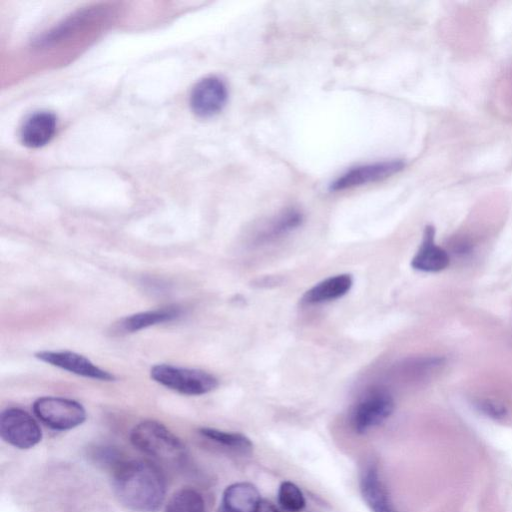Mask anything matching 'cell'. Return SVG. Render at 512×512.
Wrapping results in <instances>:
<instances>
[{
	"label": "cell",
	"instance_id": "6da1fadb",
	"mask_svg": "<svg viewBox=\"0 0 512 512\" xmlns=\"http://www.w3.org/2000/svg\"><path fill=\"white\" fill-rule=\"evenodd\" d=\"M112 486L119 502L135 512H155L164 502L166 482L149 461H123L112 471Z\"/></svg>",
	"mask_w": 512,
	"mask_h": 512
},
{
	"label": "cell",
	"instance_id": "7a4b0ae2",
	"mask_svg": "<svg viewBox=\"0 0 512 512\" xmlns=\"http://www.w3.org/2000/svg\"><path fill=\"white\" fill-rule=\"evenodd\" d=\"M130 441L139 451L163 461H181L186 449L181 440L162 423L145 420L131 430Z\"/></svg>",
	"mask_w": 512,
	"mask_h": 512
},
{
	"label": "cell",
	"instance_id": "3957f363",
	"mask_svg": "<svg viewBox=\"0 0 512 512\" xmlns=\"http://www.w3.org/2000/svg\"><path fill=\"white\" fill-rule=\"evenodd\" d=\"M151 378L157 383L185 395H203L217 388V378L200 369L157 364L151 368Z\"/></svg>",
	"mask_w": 512,
	"mask_h": 512
},
{
	"label": "cell",
	"instance_id": "277c9868",
	"mask_svg": "<svg viewBox=\"0 0 512 512\" xmlns=\"http://www.w3.org/2000/svg\"><path fill=\"white\" fill-rule=\"evenodd\" d=\"M32 409L41 422L59 431L73 429L86 419L85 408L79 402L62 397H40Z\"/></svg>",
	"mask_w": 512,
	"mask_h": 512
},
{
	"label": "cell",
	"instance_id": "5b68a950",
	"mask_svg": "<svg viewBox=\"0 0 512 512\" xmlns=\"http://www.w3.org/2000/svg\"><path fill=\"white\" fill-rule=\"evenodd\" d=\"M1 438L18 449H30L42 439L37 421L25 410L10 407L0 414Z\"/></svg>",
	"mask_w": 512,
	"mask_h": 512
},
{
	"label": "cell",
	"instance_id": "8992f818",
	"mask_svg": "<svg viewBox=\"0 0 512 512\" xmlns=\"http://www.w3.org/2000/svg\"><path fill=\"white\" fill-rule=\"evenodd\" d=\"M394 408V399L387 391L372 390L355 404L351 425L355 432L364 434L389 418Z\"/></svg>",
	"mask_w": 512,
	"mask_h": 512
},
{
	"label": "cell",
	"instance_id": "52a82bcc",
	"mask_svg": "<svg viewBox=\"0 0 512 512\" xmlns=\"http://www.w3.org/2000/svg\"><path fill=\"white\" fill-rule=\"evenodd\" d=\"M405 167L402 160H385L353 167L334 180L330 191H342L384 180Z\"/></svg>",
	"mask_w": 512,
	"mask_h": 512
},
{
	"label": "cell",
	"instance_id": "ba28073f",
	"mask_svg": "<svg viewBox=\"0 0 512 512\" xmlns=\"http://www.w3.org/2000/svg\"><path fill=\"white\" fill-rule=\"evenodd\" d=\"M228 99V89L222 79L209 76L201 79L190 94V107L199 117H212L224 108Z\"/></svg>",
	"mask_w": 512,
	"mask_h": 512
},
{
	"label": "cell",
	"instance_id": "9c48e42d",
	"mask_svg": "<svg viewBox=\"0 0 512 512\" xmlns=\"http://www.w3.org/2000/svg\"><path fill=\"white\" fill-rule=\"evenodd\" d=\"M35 357L52 366H56L83 377L101 381L115 380V376L113 374L99 368L88 358L75 352L46 350L35 353Z\"/></svg>",
	"mask_w": 512,
	"mask_h": 512
},
{
	"label": "cell",
	"instance_id": "30bf717a",
	"mask_svg": "<svg viewBox=\"0 0 512 512\" xmlns=\"http://www.w3.org/2000/svg\"><path fill=\"white\" fill-rule=\"evenodd\" d=\"M360 491L371 512H398L375 465L370 464L363 470Z\"/></svg>",
	"mask_w": 512,
	"mask_h": 512
},
{
	"label": "cell",
	"instance_id": "8fae6325",
	"mask_svg": "<svg viewBox=\"0 0 512 512\" xmlns=\"http://www.w3.org/2000/svg\"><path fill=\"white\" fill-rule=\"evenodd\" d=\"M449 262L447 251L435 243L434 227L427 226L422 243L412 258L411 266L418 271L434 273L447 268Z\"/></svg>",
	"mask_w": 512,
	"mask_h": 512
},
{
	"label": "cell",
	"instance_id": "7c38bea8",
	"mask_svg": "<svg viewBox=\"0 0 512 512\" xmlns=\"http://www.w3.org/2000/svg\"><path fill=\"white\" fill-rule=\"evenodd\" d=\"M261 501L253 484L237 482L224 490L217 512H257Z\"/></svg>",
	"mask_w": 512,
	"mask_h": 512
},
{
	"label": "cell",
	"instance_id": "4fadbf2b",
	"mask_svg": "<svg viewBox=\"0 0 512 512\" xmlns=\"http://www.w3.org/2000/svg\"><path fill=\"white\" fill-rule=\"evenodd\" d=\"M56 131V118L50 112H36L26 119L20 137L22 143L30 148L47 144Z\"/></svg>",
	"mask_w": 512,
	"mask_h": 512
},
{
	"label": "cell",
	"instance_id": "5bb4252c",
	"mask_svg": "<svg viewBox=\"0 0 512 512\" xmlns=\"http://www.w3.org/2000/svg\"><path fill=\"white\" fill-rule=\"evenodd\" d=\"M353 284L350 274L328 277L305 292L302 301L306 304H319L341 298L349 292Z\"/></svg>",
	"mask_w": 512,
	"mask_h": 512
},
{
	"label": "cell",
	"instance_id": "9a60e30c",
	"mask_svg": "<svg viewBox=\"0 0 512 512\" xmlns=\"http://www.w3.org/2000/svg\"><path fill=\"white\" fill-rule=\"evenodd\" d=\"M180 313L181 311L177 307L136 313L119 320L113 330L118 334L133 333L158 323L174 320L179 317Z\"/></svg>",
	"mask_w": 512,
	"mask_h": 512
},
{
	"label": "cell",
	"instance_id": "2e32d148",
	"mask_svg": "<svg viewBox=\"0 0 512 512\" xmlns=\"http://www.w3.org/2000/svg\"><path fill=\"white\" fill-rule=\"evenodd\" d=\"M164 512H205V502L198 491L182 488L171 496Z\"/></svg>",
	"mask_w": 512,
	"mask_h": 512
},
{
	"label": "cell",
	"instance_id": "e0dca14e",
	"mask_svg": "<svg viewBox=\"0 0 512 512\" xmlns=\"http://www.w3.org/2000/svg\"><path fill=\"white\" fill-rule=\"evenodd\" d=\"M199 433L203 437L230 449L245 452L251 450L253 447L251 440L244 434L238 432L203 427L199 430Z\"/></svg>",
	"mask_w": 512,
	"mask_h": 512
},
{
	"label": "cell",
	"instance_id": "ac0fdd59",
	"mask_svg": "<svg viewBox=\"0 0 512 512\" xmlns=\"http://www.w3.org/2000/svg\"><path fill=\"white\" fill-rule=\"evenodd\" d=\"M303 215L296 209H288L278 215L264 230L265 239L275 238L294 230L301 225Z\"/></svg>",
	"mask_w": 512,
	"mask_h": 512
},
{
	"label": "cell",
	"instance_id": "d6986e66",
	"mask_svg": "<svg viewBox=\"0 0 512 512\" xmlns=\"http://www.w3.org/2000/svg\"><path fill=\"white\" fill-rule=\"evenodd\" d=\"M278 503L288 512H300L304 509L306 501L301 489L291 481H284L278 489Z\"/></svg>",
	"mask_w": 512,
	"mask_h": 512
},
{
	"label": "cell",
	"instance_id": "ffe728a7",
	"mask_svg": "<svg viewBox=\"0 0 512 512\" xmlns=\"http://www.w3.org/2000/svg\"><path fill=\"white\" fill-rule=\"evenodd\" d=\"M93 458L100 465H104L105 467H109L112 469H116L123 461L119 452L111 447H97L92 454Z\"/></svg>",
	"mask_w": 512,
	"mask_h": 512
},
{
	"label": "cell",
	"instance_id": "44dd1931",
	"mask_svg": "<svg viewBox=\"0 0 512 512\" xmlns=\"http://www.w3.org/2000/svg\"><path fill=\"white\" fill-rule=\"evenodd\" d=\"M478 406L483 413L493 418H502L506 414L505 407L492 400L481 401Z\"/></svg>",
	"mask_w": 512,
	"mask_h": 512
},
{
	"label": "cell",
	"instance_id": "7402d4cb",
	"mask_svg": "<svg viewBox=\"0 0 512 512\" xmlns=\"http://www.w3.org/2000/svg\"><path fill=\"white\" fill-rule=\"evenodd\" d=\"M257 512H281L271 502L262 500Z\"/></svg>",
	"mask_w": 512,
	"mask_h": 512
}]
</instances>
